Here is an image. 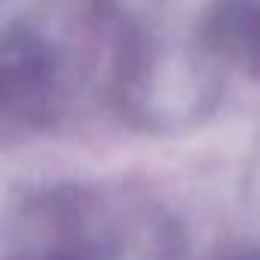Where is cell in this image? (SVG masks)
<instances>
[{
  "label": "cell",
  "instance_id": "1",
  "mask_svg": "<svg viewBox=\"0 0 260 260\" xmlns=\"http://www.w3.org/2000/svg\"><path fill=\"white\" fill-rule=\"evenodd\" d=\"M181 230L166 211L122 208L77 184L28 193L4 230L7 260H181Z\"/></svg>",
  "mask_w": 260,
  "mask_h": 260
},
{
  "label": "cell",
  "instance_id": "2",
  "mask_svg": "<svg viewBox=\"0 0 260 260\" xmlns=\"http://www.w3.org/2000/svg\"><path fill=\"white\" fill-rule=\"evenodd\" d=\"M55 61L49 49L31 37L10 40L4 52V107L7 122L22 128H40L52 119L58 89Z\"/></svg>",
  "mask_w": 260,
  "mask_h": 260
},
{
  "label": "cell",
  "instance_id": "3",
  "mask_svg": "<svg viewBox=\"0 0 260 260\" xmlns=\"http://www.w3.org/2000/svg\"><path fill=\"white\" fill-rule=\"evenodd\" d=\"M208 40L239 58L242 64L260 68V4L254 0H226L211 16Z\"/></svg>",
  "mask_w": 260,
  "mask_h": 260
},
{
  "label": "cell",
  "instance_id": "4",
  "mask_svg": "<svg viewBox=\"0 0 260 260\" xmlns=\"http://www.w3.org/2000/svg\"><path fill=\"white\" fill-rule=\"evenodd\" d=\"M242 199H245V211H248V217L260 226V153L251 159V166H248V172H245Z\"/></svg>",
  "mask_w": 260,
  "mask_h": 260
},
{
  "label": "cell",
  "instance_id": "5",
  "mask_svg": "<svg viewBox=\"0 0 260 260\" xmlns=\"http://www.w3.org/2000/svg\"><path fill=\"white\" fill-rule=\"evenodd\" d=\"M211 260H260V242H230L217 248Z\"/></svg>",
  "mask_w": 260,
  "mask_h": 260
}]
</instances>
